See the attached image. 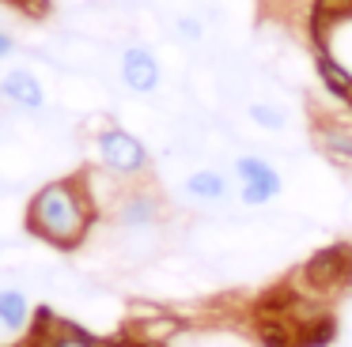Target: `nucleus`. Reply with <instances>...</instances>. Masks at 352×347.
Segmentation results:
<instances>
[{
	"label": "nucleus",
	"instance_id": "f257e3e1",
	"mask_svg": "<svg viewBox=\"0 0 352 347\" xmlns=\"http://www.w3.org/2000/svg\"><path fill=\"white\" fill-rule=\"evenodd\" d=\"M91 219L95 208L87 204V193L76 181H50L46 189L34 193L27 208V226L57 249H76L91 230Z\"/></svg>",
	"mask_w": 352,
	"mask_h": 347
},
{
	"label": "nucleus",
	"instance_id": "f03ea898",
	"mask_svg": "<svg viewBox=\"0 0 352 347\" xmlns=\"http://www.w3.org/2000/svg\"><path fill=\"white\" fill-rule=\"evenodd\" d=\"M299 279L311 294H337L352 287V241H333V246L318 249L307 256V264L299 268Z\"/></svg>",
	"mask_w": 352,
	"mask_h": 347
},
{
	"label": "nucleus",
	"instance_id": "7ed1b4c3",
	"mask_svg": "<svg viewBox=\"0 0 352 347\" xmlns=\"http://www.w3.org/2000/svg\"><path fill=\"white\" fill-rule=\"evenodd\" d=\"M99 158L110 174L118 178H133V174L148 170V147L125 128H107L99 132Z\"/></svg>",
	"mask_w": 352,
	"mask_h": 347
},
{
	"label": "nucleus",
	"instance_id": "20e7f679",
	"mask_svg": "<svg viewBox=\"0 0 352 347\" xmlns=\"http://www.w3.org/2000/svg\"><path fill=\"white\" fill-rule=\"evenodd\" d=\"M235 174H239V181H243V204H250V208L269 204L273 196H280V189H284L280 174L258 155H243L235 163Z\"/></svg>",
	"mask_w": 352,
	"mask_h": 347
},
{
	"label": "nucleus",
	"instance_id": "39448f33",
	"mask_svg": "<svg viewBox=\"0 0 352 347\" xmlns=\"http://www.w3.org/2000/svg\"><path fill=\"white\" fill-rule=\"evenodd\" d=\"M122 83L133 95H152L160 87V60L144 45H129L122 53Z\"/></svg>",
	"mask_w": 352,
	"mask_h": 347
},
{
	"label": "nucleus",
	"instance_id": "423d86ee",
	"mask_svg": "<svg viewBox=\"0 0 352 347\" xmlns=\"http://www.w3.org/2000/svg\"><path fill=\"white\" fill-rule=\"evenodd\" d=\"M0 95L19 110H42L46 106V91H42L38 75L31 68H8L0 75Z\"/></svg>",
	"mask_w": 352,
	"mask_h": 347
},
{
	"label": "nucleus",
	"instance_id": "0eeeda50",
	"mask_svg": "<svg viewBox=\"0 0 352 347\" xmlns=\"http://www.w3.org/2000/svg\"><path fill=\"white\" fill-rule=\"evenodd\" d=\"M314 68H318V80L326 83L329 95L341 98V102L349 106V102H352V72H349V68H344L329 49H318V53H314Z\"/></svg>",
	"mask_w": 352,
	"mask_h": 347
},
{
	"label": "nucleus",
	"instance_id": "6e6552de",
	"mask_svg": "<svg viewBox=\"0 0 352 347\" xmlns=\"http://www.w3.org/2000/svg\"><path fill=\"white\" fill-rule=\"evenodd\" d=\"M31 321V298L19 287H0V324L8 332H23Z\"/></svg>",
	"mask_w": 352,
	"mask_h": 347
},
{
	"label": "nucleus",
	"instance_id": "1a4fd4ad",
	"mask_svg": "<svg viewBox=\"0 0 352 347\" xmlns=\"http://www.w3.org/2000/svg\"><path fill=\"white\" fill-rule=\"evenodd\" d=\"M186 193H190L193 200H205V204L223 200V196H228V178H223L220 170H197V174L186 178Z\"/></svg>",
	"mask_w": 352,
	"mask_h": 347
},
{
	"label": "nucleus",
	"instance_id": "9d476101",
	"mask_svg": "<svg viewBox=\"0 0 352 347\" xmlns=\"http://www.w3.org/2000/svg\"><path fill=\"white\" fill-rule=\"evenodd\" d=\"M318 140H322V147H326L333 158H352V128H344V125H322L318 128Z\"/></svg>",
	"mask_w": 352,
	"mask_h": 347
},
{
	"label": "nucleus",
	"instance_id": "9b49d317",
	"mask_svg": "<svg viewBox=\"0 0 352 347\" xmlns=\"http://www.w3.org/2000/svg\"><path fill=\"white\" fill-rule=\"evenodd\" d=\"M118 219H122L125 226H148L155 219V204L148 200V196H129V200L122 204V211H118Z\"/></svg>",
	"mask_w": 352,
	"mask_h": 347
},
{
	"label": "nucleus",
	"instance_id": "f8f14e48",
	"mask_svg": "<svg viewBox=\"0 0 352 347\" xmlns=\"http://www.w3.org/2000/svg\"><path fill=\"white\" fill-rule=\"evenodd\" d=\"M250 117L258 121L261 128H269V132L284 128V121H288V117H284V110H280V106H269V102H254V106H250Z\"/></svg>",
	"mask_w": 352,
	"mask_h": 347
},
{
	"label": "nucleus",
	"instance_id": "ddd939ff",
	"mask_svg": "<svg viewBox=\"0 0 352 347\" xmlns=\"http://www.w3.org/2000/svg\"><path fill=\"white\" fill-rule=\"evenodd\" d=\"M46 347H99V344H95V339L87 336V332H80V328H61Z\"/></svg>",
	"mask_w": 352,
	"mask_h": 347
},
{
	"label": "nucleus",
	"instance_id": "4468645a",
	"mask_svg": "<svg viewBox=\"0 0 352 347\" xmlns=\"http://www.w3.org/2000/svg\"><path fill=\"white\" fill-rule=\"evenodd\" d=\"M178 30H182L186 38H201V23L197 19H178Z\"/></svg>",
	"mask_w": 352,
	"mask_h": 347
},
{
	"label": "nucleus",
	"instance_id": "2eb2a0df",
	"mask_svg": "<svg viewBox=\"0 0 352 347\" xmlns=\"http://www.w3.org/2000/svg\"><path fill=\"white\" fill-rule=\"evenodd\" d=\"M12 53H16V42H12V34H8V30H0V60H4V57H12Z\"/></svg>",
	"mask_w": 352,
	"mask_h": 347
}]
</instances>
